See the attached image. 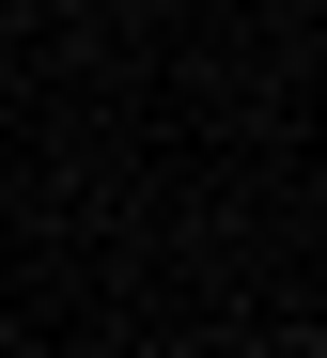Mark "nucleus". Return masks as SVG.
<instances>
[]
</instances>
